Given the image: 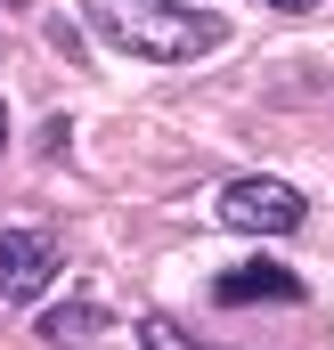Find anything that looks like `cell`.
Wrapping results in <instances>:
<instances>
[{"label":"cell","instance_id":"6da1fadb","mask_svg":"<svg viewBox=\"0 0 334 350\" xmlns=\"http://www.w3.org/2000/svg\"><path fill=\"white\" fill-rule=\"evenodd\" d=\"M82 16L98 25L106 49L147 57V66H188V57H212L229 41V25L212 8H188V0H82Z\"/></svg>","mask_w":334,"mask_h":350},{"label":"cell","instance_id":"7a4b0ae2","mask_svg":"<svg viewBox=\"0 0 334 350\" xmlns=\"http://www.w3.org/2000/svg\"><path fill=\"white\" fill-rule=\"evenodd\" d=\"M302 220H310V204L285 179H229L220 187V228H237V237H294Z\"/></svg>","mask_w":334,"mask_h":350},{"label":"cell","instance_id":"3957f363","mask_svg":"<svg viewBox=\"0 0 334 350\" xmlns=\"http://www.w3.org/2000/svg\"><path fill=\"white\" fill-rule=\"evenodd\" d=\"M57 277V237L49 228H0V301H41V285Z\"/></svg>","mask_w":334,"mask_h":350},{"label":"cell","instance_id":"277c9868","mask_svg":"<svg viewBox=\"0 0 334 350\" xmlns=\"http://www.w3.org/2000/svg\"><path fill=\"white\" fill-rule=\"evenodd\" d=\"M212 293H220L229 310H253V301H302V277L277 269V261H245V269H229Z\"/></svg>","mask_w":334,"mask_h":350},{"label":"cell","instance_id":"5b68a950","mask_svg":"<svg viewBox=\"0 0 334 350\" xmlns=\"http://www.w3.org/2000/svg\"><path fill=\"white\" fill-rule=\"evenodd\" d=\"M106 334V310L98 301H57V310H41V342L66 350V342H98Z\"/></svg>","mask_w":334,"mask_h":350},{"label":"cell","instance_id":"8992f818","mask_svg":"<svg viewBox=\"0 0 334 350\" xmlns=\"http://www.w3.org/2000/svg\"><path fill=\"white\" fill-rule=\"evenodd\" d=\"M139 350H204V342H196V334H188L179 318H164V310H147V318H139Z\"/></svg>","mask_w":334,"mask_h":350},{"label":"cell","instance_id":"52a82bcc","mask_svg":"<svg viewBox=\"0 0 334 350\" xmlns=\"http://www.w3.org/2000/svg\"><path fill=\"white\" fill-rule=\"evenodd\" d=\"M261 8H277V16H310L318 0H261Z\"/></svg>","mask_w":334,"mask_h":350},{"label":"cell","instance_id":"ba28073f","mask_svg":"<svg viewBox=\"0 0 334 350\" xmlns=\"http://www.w3.org/2000/svg\"><path fill=\"white\" fill-rule=\"evenodd\" d=\"M0 139H8V106H0Z\"/></svg>","mask_w":334,"mask_h":350}]
</instances>
